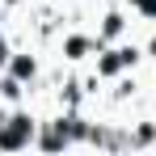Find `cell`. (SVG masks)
I'll return each mask as SVG.
<instances>
[{
	"label": "cell",
	"instance_id": "3",
	"mask_svg": "<svg viewBox=\"0 0 156 156\" xmlns=\"http://www.w3.org/2000/svg\"><path fill=\"white\" fill-rule=\"evenodd\" d=\"M13 76H17V80L34 76V59H17V63H13Z\"/></svg>",
	"mask_w": 156,
	"mask_h": 156
},
{
	"label": "cell",
	"instance_id": "8",
	"mask_svg": "<svg viewBox=\"0 0 156 156\" xmlns=\"http://www.w3.org/2000/svg\"><path fill=\"white\" fill-rule=\"evenodd\" d=\"M4 59H9V47H4V42H0V63H4Z\"/></svg>",
	"mask_w": 156,
	"mask_h": 156
},
{
	"label": "cell",
	"instance_id": "4",
	"mask_svg": "<svg viewBox=\"0 0 156 156\" xmlns=\"http://www.w3.org/2000/svg\"><path fill=\"white\" fill-rule=\"evenodd\" d=\"M84 51H89V38H72V42H68V55H72V59H80Z\"/></svg>",
	"mask_w": 156,
	"mask_h": 156
},
{
	"label": "cell",
	"instance_id": "6",
	"mask_svg": "<svg viewBox=\"0 0 156 156\" xmlns=\"http://www.w3.org/2000/svg\"><path fill=\"white\" fill-rule=\"evenodd\" d=\"M0 93H4V97H21V84H17V76H13V80H4V84H0Z\"/></svg>",
	"mask_w": 156,
	"mask_h": 156
},
{
	"label": "cell",
	"instance_id": "9",
	"mask_svg": "<svg viewBox=\"0 0 156 156\" xmlns=\"http://www.w3.org/2000/svg\"><path fill=\"white\" fill-rule=\"evenodd\" d=\"M0 122H4V114H0Z\"/></svg>",
	"mask_w": 156,
	"mask_h": 156
},
{
	"label": "cell",
	"instance_id": "1",
	"mask_svg": "<svg viewBox=\"0 0 156 156\" xmlns=\"http://www.w3.org/2000/svg\"><path fill=\"white\" fill-rule=\"evenodd\" d=\"M30 135H34V118L17 114L13 122H0V148H26Z\"/></svg>",
	"mask_w": 156,
	"mask_h": 156
},
{
	"label": "cell",
	"instance_id": "7",
	"mask_svg": "<svg viewBox=\"0 0 156 156\" xmlns=\"http://www.w3.org/2000/svg\"><path fill=\"white\" fill-rule=\"evenodd\" d=\"M135 4H139V9H144L148 17H156V0H135Z\"/></svg>",
	"mask_w": 156,
	"mask_h": 156
},
{
	"label": "cell",
	"instance_id": "5",
	"mask_svg": "<svg viewBox=\"0 0 156 156\" xmlns=\"http://www.w3.org/2000/svg\"><path fill=\"white\" fill-rule=\"evenodd\" d=\"M118 30H122V17H118V13H110V17H105V38H114Z\"/></svg>",
	"mask_w": 156,
	"mask_h": 156
},
{
	"label": "cell",
	"instance_id": "2",
	"mask_svg": "<svg viewBox=\"0 0 156 156\" xmlns=\"http://www.w3.org/2000/svg\"><path fill=\"white\" fill-rule=\"evenodd\" d=\"M122 63H127V59H122V51H110V55H105V59H101V63H97V68H101L105 76H114V72H118Z\"/></svg>",
	"mask_w": 156,
	"mask_h": 156
}]
</instances>
